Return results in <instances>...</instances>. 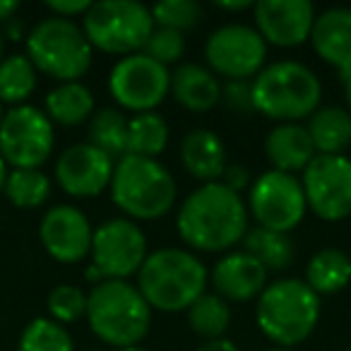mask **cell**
I'll list each match as a JSON object with an SVG mask.
<instances>
[{"mask_svg":"<svg viewBox=\"0 0 351 351\" xmlns=\"http://www.w3.org/2000/svg\"><path fill=\"white\" fill-rule=\"evenodd\" d=\"M176 229L188 248L224 253L243 243L250 229V212L243 197L224 183H205L181 202Z\"/></svg>","mask_w":351,"mask_h":351,"instance_id":"obj_1","label":"cell"},{"mask_svg":"<svg viewBox=\"0 0 351 351\" xmlns=\"http://www.w3.org/2000/svg\"><path fill=\"white\" fill-rule=\"evenodd\" d=\"M210 274L195 253L183 248H159L147 255L137 272V289L152 311H188L205 293Z\"/></svg>","mask_w":351,"mask_h":351,"instance_id":"obj_2","label":"cell"},{"mask_svg":"<svg viewBox=\"0 0 351 351\" xmlns=\"http://www.w3.org/2000/svg\"><path fill=\"white\" fill-rule=\"evenodd\" d=\"M253 106L277 123H298L320 108L322 84L308 65L298 60H277L260 70L250 82Z\"/></svg>","mask_w":351,"mask_h":351,"instance_id":"obj_3","label":"cell"},{"mask_svg":"<svg viewBox=\"0 0 351 351\" xmlns=\"http://www.w3.org/2000/svg\"><path fill=\"white\" fill-rule=\"evenodd\" d=\"M89 330L108 346L130 349L147 337L152 327V308L130 282L108 279L87 293Z\"/></svg>","mask_w":351,"mask_h":351,"instance_id":"obj_4","label":"cell"},{"mask_svg":"<svg viewBox=\"0 0 351 351\" xmlns=\"http://www.w3.org/2000/svg\"><path fill=\"white\" fill-rule=\"evenodd\" d=\"M111 200L132 221L166 217L176 205L178 186L161 161L145 156H121L111 178Z\"/></svg>","mask_w":351,"mask_h":351,"instance_id":"obj_5","label":"cell"},{"mask_svg":"<svg viewBox=\"0 0 351 351\" xmlns=\"http://www.w3.org/2000/svg\"><path fill=\"white\" fill-rule=\"evenodd\" d=\"M255 320L269 341L291 349L315 332L320 320V296L303 279H277L260 293Z\"/></svg>","mask_w":351,"mask_h":351,"instance_id":"obj_6","label":"cell"},{"mask_svg":"<svg viewBox=\"0 0 351 351\" xmlns=\"http://www.w3.org/2000/svg\"><path fill=\"white\" fill-rule=\"evenodd\" d=\"M27 58L39 73L60 82H80L94 60V49L75 20L46 17L29 29L25 39Z\"/></svg>","mask_w":351,"mask_h":351,"instance_id":"obj_7","label":"cell"},{"mask_svg":"<svg viewBox=\"0 0 351 351\" xmlns=\"http://www.w3.org/2000/svg\"><path fill=\"white\" fill-rule=\"evenodd\" d=\"M154 29L152 10L137 0H99L82 17V32L92 49L121 58L142 53Z\"/></svg>","mask_w":351,"mask_h":351,"instance_id":"obj_8","label":"cell"},{"mask_svg":"<svg viewBox=\"0 0 351 351\" xmlns=\"http://www.w3.org/2000/svg\"><path fill=\"white\" fill-rule=\"evenodd\" d=\"M248 212L255 226L277 234L293 231L308 212L301 178L274 169L260 173L248 191Z\"/></svg>","mask_w":351,"mask_h":351,"instance_id":"obj_9","label":"cell"},{"mask_svg":"<svg viewBox=\"0 0 351 351\" xmlns=\"http://www.w3.org/2000/svg\"><path fill=\"white\" fill-rule=\"evenodd\" d=\"M56 147V130L46 111L22 104L5 111L0 123V156L12 169H39Z\"/></svg>","mask_w":351,"mask_h":351,"instance_id":"obj_10","label":"cell"},{"mask_svg":"<svg viewBox=\"0 0 351 351\" xmlns=\"http://www.w3.org/2000/svg\"><path fill=\"white\" fill-rule=\"evenodd\" d=\"M108 92L121 111L149 113L171 94V73L147 53L125 56L111 68Z\"/></svg>","mask_w":351,"mask_h":351,"instance_id":"obj_11","label":"cell"},{"mask_svg":"<svg viewBox=\"0 0 351 351\" xmlns=\"http://www.w3.org/2000/svg\"><path fill=\"white\" fill-rule=\"evenodd\" d=\"M207 68L217 77L248 80L265 68L267 44L255 27L248 25H224L215 29L205 41Z\"/></svg>","mask_w":351,"mask_h":351,"instance_id":"obj_12","label":"cell"},{"mask_svg":"<svg viewBox=\"0 0 351 351\" xmlns=\"http://www.w3.org/2000/svg\"><path fill=\"white\" fill-rule=\"evenodd\" d=\"M92 265L106 279H121L140 272L142 263L147 260V236L137 226V221L116 217L106 219L94 229L92 239Z\"/></svg>","mask_w":351,"mask_h":351,"instance_id":"obj_13","label":"cell"},{"mask_svg":"<svg viewBox=\"0 0 351 351\" xmlns=\"http://www.w3.org/2000/svg\"><path fill=\"white\" fill-rule=\"evenodd\" d=\"M308 210L322 221H341L351 215V159L317 154L301 176Z\"/></svg>","mask_w":351,"mask_h":351,"instance_id":"obj_14","label":"cell"},{"mask_svg":"<svg viewBox=\"0 0 351 351\" xmlns=\"http://www.w3.org/2000/svg\"><path fill=\"white\" fill-rule=\"evenodd\" d=\"M116 159L106 152L97 149L89 142H80L68 149L56 161V181L70 197L89 200L101 195L106 188H111Z\"/></svg>","mask_w":351,"mask_h":351,"instance_id":"obj_15","label":"cell"},{"mask_svg":"<svg viewBox=\"0 0 351 351\" xmlns=\"http://www.w3.org/2000/svg\"><path fill=\"white\" fill-rule=\"evenodd\" d=\"M255 29L265 44L296 49L311 39L315 8L308 0H260L253 8Z\"/></svg>","mask_w":351,"mask_h":351,"instance_id":"obj_16","label":"cell"},{"mask_svg":"<svg viewBox=\"0 0 351 351\" xmlns=\"http://www.w3.org/2000/svg\"><path fill=\"white\" fill-rule=\"evenodd\" d=\"M39 239L44 250L63 265H75L92 253L94 229L87 215L73 205H56L39 224Z\"/></svg>","mask_w":351,"mask_h":351,"instance_id":"obj_17","label":"cell"},{"mask_svg":"<svg viewBox=\"0 0 351 351\" xmlns=\"http://www.w3.org/2000/svg\"><path fill=\"white\" fill-rule=\"evenodd\" d=\"M215 293L224 301L245 303L260 298L267 287V269L245 250H234L219 258L210 274Z\"/></svg>","mask_w":351,"mask_h":351,"instance_id":"obj_18","label":"cell"},{"mask_svg":"<svg viewBox=\"0 0 351 351\" xmlns=\"http://www.w3.org/2000/svg\"><path fill=\"white\" fill-rule=\"evenodd\" d=\"M311 44L320 60L341 73H351V8H330L315 17Z\"/></svg>","mask_w":351,"mask_h":351,"instance_id":"obj_19","label":"cell"},{"mask_svg":"<svg viewBox=\"0 0 351 351\" xmlns=\"http://www.w3.org/2000/svg\"><path fill=\"white\" fill-rule=\"evenodd\" d=\"M181 164L195 181L217 183L226 171V145L217 132L195 128L181 140Z\"/></svg>","mask_w":351,"mask_h":351,"instance_id":"obj_20","label":"cell"},{"mask_svg":"<svg viewBox=\"0 0 351 351\" xmlns=\"http://www.w3.org/2000/svg\"><path fill=\"white\" fill-rule=\"evenodd\" d=\"M265 156L274 171L296 173L306 171V166L317 156L306 125L301 123H279L265 137Z\"/></svg>","mask_w":351,"mask_h":351,"instance_id":"obj_21","label":"cell"},{"mask_svg":"<svg viewBox=\"0 0 351 351\" xmlns=\"http://www.w3.org/2000/svg\"><path fill=\"white\" fill-rule=\"evenodd\" d=\"M171 94L186 111L205 113L221 101V82L205 65L183 63L171 73Z\"/></svg>","mask_w":351,"mask_h":351,"instance_id":"obj_22","label":"cell"},{"mask_svg":"<svg viewBox=\"0 0 351 351\" xmlns=\"http://www.w3.org/2000/svg\"><path fill=\"white\" fill-rule=\"evenodd\" d=\"M94 111H97L94 94L82 82H60L46 94V116L58 125H82L94 116Z\"/></svg>","mask_w":351,"mask_h":351,"instance_id":"obj_23","label":"cell"},{"mask_svg":"<svg viewBox=\"0 0 351 351\" xmlns=\"http://www.w3.org/2000/svg\"><path fill=\"white\" fill-rule=\"evenodd\" d=\"M317 154H341L351 145V113L341 106H320L306 125Z\"/></svg>","mask_w":351,"mask_h":351,"instance_id":"obj_24","label":"cell"},{"mask_svg":"<svg viewBox=\"0 0 351 351\" xmlns=\"http://www.w3.org/2000/svg\"><path fill=\"white\" fill-rule=\"evenodd\" d=\"M303 282L317 293L330 296L339 293L351 282V258L339 248H322L308 260Z\"/></svg>","mask_w":351,"mask_h":351,"instance_id":"obj_25","label":"cell"},{"mask_svg":"<svg viewBox=\"0 0 351 351\" xmlns=\"http://www.w3.org/2000/svg\"><path fill=\"white\" fill-rule=\"evenodd\" d=\"M169 145V123L156 111L135 113L128 118V142L125 154L156 159Z\"/></svg>","mask_w":351,"mask_h":351,"instance_id":"obj_26","label":"cell"},{"mask_svg":"<svg viewBox=\"0 0 351 351\" xmlns=\"http://www.w3.org/2000/svg\"><path fill=\"white\" fill-rule=\"evenodd\" d=\"M243 250L253 255L265 269H287L293 263V241L289 234H277V231L263 229V226H250L243 239Z\"/></svg>","mask_w":351,"mask_h":351,"instance_id":"obj_27","label":"cell"},{"mask_svg":"<svg viewBox=\"0 0 351 351\" xmlns=\"http://www.w3.org/2000/svg\"><path fill=\"white\" fill-rule=\"evenodd\" d=\"M186 313L193 335L202 337L205 341L224 339L226 330L231 327V306L217 293L205 291Z\"/></svg>","mask_w":351,"mask_h":351,"instance_id":"obj_28","label":"cell"},{"mask_svg":"<svg viewBox=\"0 0 351 351\" xmlns=\"http://www.w3.org/2000/svg\"><path fill=\"white\" fill-rule=\"evenodd\" d=\"M36 73L27 53H15L0 60V101L12 108L22 106L36 89Z\"/></svg>","mask_w":351,"mask_h":351,"instance_id":"obj_29","label":"cell"},{"mask_svg":"<svg viewBox=\"0 0 351 351\" xmlns=\"http://www.w3.org/2000/svg\"><path fill=\"white\" fill-rule=\"evenodd\" d=\"M128 142V118L121 108H99L89 118V145L106 152L113 159L125 156Z\"/></svg>","mask_w":351,"mask_h":351,"instance_id":"obj_30","label":"cell"},{"mask_svg":"<svg viewBox=\"0 0 351 351\" xmlns=\"http://www.w3.org/2000/svg\"><path fill=\"white\" fill-rule=\"evenodd\" d=\"M3 195L20 210H34L49 200L51 181L41 169H12L8 171Z\"/></svg>","mask_w":351,"mask_h":351,"instance_id":"obj_31","label":"cell"},{"mask_svg":"<svg viewBox=\"0 0 351 351\" xmlns=\"http://www.w3.org/2000/svg\"><path fill=\"white\" fill-rule=\"evenodd\" d=\"M17 351H77L75 339L60 322L51 317H34L22 330Z\"/></svg>","mask_w":351,"mask_h":351,"instance_id":"obj_32","label":"cell"},{"mask_svg":"<svg viewBox=\"0 0 351 351\" xmlns=\"http://www.w3.org/2000/svg\"><path fill=\"white\" fill-rule=\"evenodd\" d=\"M149 10L156 27L181 32V34L197 27L202 20V5L195 0H164V3H156L154 8H149Z\"/></svg>","mask_w":351,"mask_h":351,"instance_id":"obj_33","label":"cell"},{"mask_svg":"<svg viewBox=\"0 0 351 351\" xmlns=\"http://www.w3.org/2000/svg\"><path fill=\"white\" fill-rule=\"evenodd\" d=\"M46 306H49L51 320L60 325L77 322L80 317L87 315V293L75 284H58L56 289H51Z\"/></svg>","mask_w":351,"mask_h":351,"instance_id":"obj_34","label":"cell"},{"mask_svg":"<svg viewBox=\"0 0 351 351\" xmlns=\"http://www.w3.org/2000/svg\"><path fill=\"white\" fill-rule=\"evenodd\" d=\"M142 53H147L149 58H154L156 63L169 68L171 63L181 60L183 53H186V36H183L181 32L156 27V29L152 32L149 41L145 44V49H142Z\"/></svg>","mask_w":351,"mask_h":351,"instance_id":"obj_35","label":"cell"},{"mask_svg":"<svg viewBox=\"0 0 351 351\" xmlns=\"http://www.w3.org/2000/svg\"><path fill=\"white\" fill-rule=\"evenodd\" d=\"M221 101L229 111L236 113H248L255 111L253 106V89H250L248 80H231V82L221 84Z\"/></svg>","mask_w":351,"mask_h":351,"instance_id":"obj_36","label":"cell"},{"mask_svg":"<svg viewBox=\"0 0 351 351\" xmlns=\"http://www.w3.org/2000/svg\"><path fill=\"white\" fill-rule=\"evenodd\" d=\"M46 8H49L56 17L73 20V17L87 15V10L92 8V3H89V0H51V3H46Z\"/></svg>","mask_w":351,"mask_h":351,"instance_id":"obj_37","label":"cell"},{"mask_svg":"<svg viewBox=\"0 0 351 351\" xmlns=\"http://www.w3.org/2000/svg\"><path fill=\"white\" fill-rule=\"evenodd\" d=\"M219 183H224L229 191H234L241 195L243 191H250V171L245 169L243 164H229Z\"/></svg>","mask_w":351,"mask_h":351,"instance_id":"obj_38","label":"cell"},{"mask_svg":"<svg viewBox=\"0 0 351 351\" xmlns=\"http://www.w3.org/2000/svg\"><path fill=\"white\" fill-rule=\"evenodd\" d=\"M195 351H241V349L229 339H215V341H205V344H200Z\"/></svg>","mask_w":351,"mask_h":351,"instance_id":"obj_39","label":"cell"},{"mask_svg":"<svg viewBox=\"0 0 351 351\" xmlns=\"http://www.w3.org/2000/svg\"><path fill=\"white\" fill-rule=\"evenodd\" d=\"M215 8L226 12H243V10H253L255 3L253 0H234V3H215Z\"/></svg>","mask_w":351,"mask_h":351,"instance_id":"obj_40","label":"cell"},{"mask_svg":"<svg viewBox=\"0 0 351 351\" xmlns=\"http://www.w3.org/2000/svg\"><path fill=\"white\" fill-rule=\"evenodd\" d=\"M3 36H10L12 41H22V36H25V25H22V20H15V17H12L10 22H5V32H3Z\"/></svg>","mask_w":351,"mask_h":351,"instance_id":"obj_41","label":"cell"},{"mask_svg":"<svg viewBox=\"0 0 351 351\" xmlns=\"http://www.w3.org/2000/svg\"><path fill=\"white\" fill-rule=\"evenodd\" d=\"M20 10V3L15 0H0V22H10Z\"/></svg>","mask_w":351,"mask_h":351,"instance_id":"obj_42","label":"cell"},{"mask_svg":"<svg viewBox=\"0 0 351 351\" xmlns=\"http://www.w3.org/2000/svg\"><path fill=\"white\" fill-rule=\"evenodd\" d=\"M341 89H344V101H346V111L351 113V73H341L339 75Z\"/></svg>","mask_w":351,"mask_h":351,"instance_id":"obj_43","label":"cell"},{"mask_svg":"<svg viewBox=\"0 0 351 351\" xmlns=\"http://www.w3.org/2000/svg\"><path fill=\"white\" fill-rule=\"evenodd\" d=\"M5 178H8V164L3 161V156H0V195L5 191Z\"/></svg>","mask_w":351,"mask_h":351,"instance_id":"obj_44","label":"cell"},{"mask_svg":"<svg viewBox=\"0 0 351 351\" xmlns=\"http://www.w3.org/2000/svg\"><path fill=\"white\" fill-rule=\"evenodd\" d=\"M3 53H5V36L0 32V60H3Z\"/></svg>","mask_w":351,"mask_h":351,"instance_id":"obj_45","label":"cell"},{"mask_svg":"<svg viewBox=\"0 0 351 351\" xmlns=\"http://www.w3.org/2000/svg\"><path fill=\"white\" fill-rule=\"evenodd\" d=\"M116 351H149V349H142V346H130V349H116Z\"/></svg>","mask_w":351,"mask_h":351,"instance_id":"obj_46","label":"cell"},{"mask_svg":"<svg viewBox=\"0 0 351 351\" xmlns=\"http://www.w3.org/2000/svg\"><path fill=\"white\" fill-rule=\"evenodd\" d=\"M3 116H5V111H3V101H0V123H3Z\"/></svg>","mask_w":351,"mask_h":351,"instance_id":"obj_47","label":"cell"},{"mask_svg":"<svg viewBox=\"0 0 351 351\" xmlns=\"http://www.w3.org/2000/svg\"><path fill=\"white\" fill-rule=\"evenodd\" d=\"M267 351H291V349H282V346H274V349H267Z\"/></svg>","mask_w":351,"mask_h":351,"instance_id":"obj_48","label":"cell"},{"mask_svg":"<svg viewBox=\"0 0 351 351\" xmlns=\"http://www.w3.org/2000/svg\"><path fill=\"white\" fill-rule=\"evenodd\" d=\"M344 351H351V346H349V349H344Z\"/></svg>","mask_w":351,"mask_h":351,"instance_id":"obj_49","label":"cell"}]
</instances>
